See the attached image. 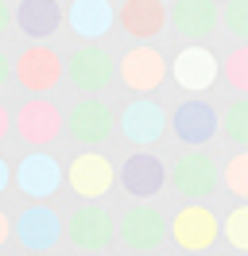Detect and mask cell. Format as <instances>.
I'll use <instances>...</instances> for the list:
<instances>
[{"label": "cell", "instance_id": "obj_1", "mask_svg": "<svg viewBox=\"0 0 248 256\" xmlns=\"http://www.w3.org/2000/svg\"><path fill=\"white\" fill-rule=\"evenodd\" d=\"M217 58L214 50H206L202 43H186L178 54H174V62H170V74H174V82L182 86L186 94H202V90H210L217 82Z\"/></svg>", "mask_w": 248, "mask_h": 256}, {"label": "cell", "instance_id": "obj_2", "mask_svg": "<svg viewBox=\"0 0 248 256\" xmlns=\"http://www.w3.org/2000/svg\"><path fill=\"white\" fill-rule=\"evenodd\" d=\"M170 128H174V136H178L182 144L202 148L217 136V109L210 101H202V97H190V101H182V105L174 109Z\"/></svg>", "mask_w": 248, "mask_h": 256}, {"label": "cell", "instance_id": "obj_3", "mask_svg": "<svg viewBox=\"0 0 248 256\" xmlns=\"http://www.w3.org/2000/svg\"><path fill=\"white\" fill-rule=\"evenodd\" d=\"M16 78H20L24 90H35V94L54 90L58 78H62V58L50 47H43V43H31V47L16 58Z\"/></svg>", "mask_w": 248, "mask_h": 256}, {"label": "cell", "instance_id": "obj_4", "mask_svg": "<svg viewBox=\"0 0 248 256\" xmlns=\"http://www.w3.org/2000/svg\"><path fill=\"white\" fill-rule=\"evenodd\" d=\"M120 78L128 90H136V94H148V90H155L159 82L167 78V62H163V54L155 47H148V43H140V47H132L128 54H124L120 62Z\"/></svg>", "mask_w": 248, "mask_h": 256}, {"label": "cell", "instance_id": "obj_5", "mask_svg": "<svg viewBox=\"0 0 248 256\" xmlns=\"http://www.w3.org/2000/svg\"><path fill=\"white\" fill-rule=\"evenodd\" d=\"M170 182L186 194V198H206V194L217 190V163L210 156H202V152H190L182 160L174 163V175Z\"/></svg>", "mask_w": 248, "mask_h": 256}, {"label": "cell", "instance_id": "obj_6", "mask_svg": "<svg viewBox=\"0 0 248 256\" xmlns=\"http://www.w3.org/2000/svg\"><path fill=\"white\" fill-rule=\"evenodd\" d=\"M170 233H174V244H182L190 252H202L217 240V218L202 206H186L182 214H174Z\"/></svg>", "mask_w": 248, "mask_h": 256}, {"label": "cell", "instance_id": "obj_7", "mask_svg": "<svg viewBox=\"0 0 248 256\" xmlns=\"http://www.w3.org/2000/svg\"><path fill=\"white\" fill-rule=\"evenodd\" d=\"M170 28L182 39L198 43L210 32H217V4L214 0H178L170 8Z\"/></svg>", "mask_w": 248, "mask_h": 256}, {"label": "cell", "instance_id": "obj_8", "mask_svg": "<svg viewBox=\"0 0 248 256\" xmlns=\"http://www.w3.org/2000/svg\"><path fill=\"white\" fill-rule=\"evenodd\" d=\"M66 70H70V82H74L78 90L93 94V90H105L108 86V78H112V58H108L101 47H82V50L70 54Z\"/></svg>", "mask_w": 248, "mask_h": 256}, {"label": "cell", "instance_id": "obj_9", "mask_svg": "<svg viewBox=\"0 0 248 256\" xmlns=\"http://www.w3.org/2000/svg\"><path fill=\"white\" fill-rule=\"evenodd\" d=\"M163 124H167V116H163V109L155 105V101H148V97H140V101H132L128 109H124L120 116V128L124 136L132 140V144H155L159 136H163Z\"/></svg>", "mask_w": 248, "mask_h": 256}, {"label": "cell", "instance_id": "obj_10", "mask_svg": "<svg viewBox=\"0 0 248 256\" xmlns=\"http://www.w3.org/2000/svg\"><path fill=\"white\" fill-rule=\"evenodd\" d=\"M120 24H124V32L136 35V39H155L170 24V12L163 0H124Z\"/></svg>", "mask_w": 248, "mask_h": 256}, {"label": "cell", "instance_id": "obj_11", "mask_svg": "<svg viewBox=\"0 0 248 256\" xmlns=\"http://www.w3.org/2000/svg\"><path fill=\"white\" fill-rule=\"evenodd\" d=\"M16 24L31 39H50L62 24V8H58V0H20Z\"/></svg>", "mask_w": 248, "mask_h": 256}, {"label": "cell", "instance_id": "obj_12", "mask_svg": "<svg viewBox=\"0 0 248 256\" xmlns=\"http://www.w3.org/2000/svg\"><path fill=\"white\" fill-rule=\"evenodd\" d=\"M163 182H167V167L148 156V152H136L132 160L124 163V186L136 194V198H152V194L163 190Z\"/></svg>", "mask_w": 248, "mask_h": 256}, {"label": "cell", "instance_id": "obj_13", "mask_svg": "<svg viewBox=\"0 0 248 256\" xmlns=\"http://www.w3.org/2000/svg\"><path fill=\"white\" fill-rule=\"evenodd\" d=\"M62 128V116L50 101H28L20 109V136L31 144H50Z\"/></svg>", "mask_w": 248, "mask_h": 256}, {"label": "cell", "instance_id": "obj_14", "mask_svg": "<svg viewBox=\"0 0 248 256\" xmlns=\"http://www.w3.org/2000/svg\"><path fill=\"white\" fill-rule=\"evenodd\" d=\"M66 20H70V28H74L82 39H101V35L112 28L116 12H112L108 0H74Z\"/></svg>", "mask_w": 248, "mask_h": 256}, {"label": "cell", "instance_id": "obj_15", "mask_svg": "<svg viewBox=\"0 0 248 256\" xmlns=\"http://www.w3.org/2000/svg\"><path fill=\"white\" fill-rule=\"evenodd\" d=\"M70 182H74V190L86 194V198H93V194H105L108 182H112V167H108L105 156L86 152V156H78V160L70 163Z\"/></svg>", "mask_w": 248, "mask_h": 256}, {"label": "cell", "instance_id": "obj_16", "mask_svg": "<svg viewBox=\"0 0 248 256\" xmlns=\"http://www.w3.org/2000/svg\"><path fill=\"white\" fill-rule=\"evenodd\" d=\"M20 186L35 198H46V194L58 186V163L43 156V152H31L28 160L20 163Z\"/></svg>", "mask_w": 248, "mask_h": 256}, {"label": "cell", "instance_id": "obj_17", "mask_svg": "<svg viewBox=\"0 0 248 256\" xmlns=\"http://www.w3.org/2000/svg\"><path fill=\"white\" fill-rule=\"evenodd\" d=\"M108 128H112V112L101 101H82L70 112V132H74L78 140H105Z\"/></svg>", "mask_w": 248, "mask_h": 256}, {"label": "cell", "instance_id": "obj_18", "mask_svg": "<svg viewBox=\"0 0 248 256\" xmlns=\"http://www.w3.org/2000/svg\"><path fill=\"white\" fill-rule=\"evenodd\" d=\"M20 237L28 240V244H35V248H43V244H50V240L58 237V222L46 210H35V214H28L20 222Z\"/></svg>", "mask_w": 248, "mask_h": 256}, {"label": "cell", "instance_id": "obj_19", "mask_svg": "<svg viewBox=\"0 0 248 256\" xmlns=\"http://www.w3.org/2000/svg\"><path fill=\"white\" fill-rule=\"evenodd\" d=\"M221 128H225V136H229L236 148H248V94H240L229 109H225Z\"/></svg>", "mask_w": 248, "mask_h": 256}, {"label": "cell", "instance_id": "obj_20", "mask_svg": "<svg viewBox=\"0 0 248 256\" xmlns=\"http://www.w3.org/2000/svg\"><path fill=\"white\" fill-rule=\"evenodd\" d=\"M221 74H225V82H229L236 94H248V43H240V47H232L225 54Z\"/></svg>", "mask_w": 248, "mask_h": 256}, {"label": "cell", "instance_id": "obj_21", "mask_svg": "<svg viewBox=\"0 0 248 256\" xmlns=\"http://www.w3.org/2000/svg\"><path fill=\"white\" fill-rule=\"evenodd\" d=\"M124 237L132 240V244H155V237H159V218L148 214V210H136V214L124 222Z\"/></svg>", "mask_w": 248, "mask_h": 256}, {"label": "cell", "instance_id": "obj_22", "mask_svg": "<svg viewBox=\"0 0 248 256\" xmlns=\"http://www.w3.org/2000/svg\"><path fill=\"white\" fill-rule=\"evenodd\" d=\"M221 178H225V186H229L236 198H248V148H240V152L225 163Z\"/></svg>", "mask_w": 248, "mask_h": 256}, {"label": "cell", "instance_id": "obj_23", "mask_svg": "<svg viewBox=\"0 0 248 256\" xmlns=\"http://www.w3.org/2000/svg\"><path fill=\"white\" fill-rule=\"evenodd\" d=\"M221 24H225V32L232 39L248 43V0H229L225 12H221Z\"/></svg>", "mask_w": 248, "mask_h": 256}, {"label": "cell", "instance_id": "obj_24", "mask_svg": "<svg viewBox=\"0 0 248 256\" xmlns=\"http://www.w3.org/2000/svg\"><path fill=\"white\" fill-rule=\"evenodd\" d=\"M225 237H229L232 248H244L248 252V206H236L225 218Z\"/></svg>", "mask_w": 248, "mask_h": 256}, {"label": "cell", "instance_id": "obj_25", "mask_svg": "<svg viewBox=\"0 0 248 256\" xmlns=\"http://www.w3.org/2000/svg\"><path fill=\"white\" fill-rule=\"evenodd\" d=\"M4 28H8V8H4V0H0V35H4Z\"/></svg>", "mask_w": 248, "mask_h": 256}, {"label": "cell", "instance_id": "obj_26", "mask_svg": "<svg viewBox=\"0 0 248 256\" xmlns=\"http://www.w3.org/2000/svg\"><path fill=\"white\" fill-rule=\"evenodd\" d=\"M8 132V112H4V105H0V136Z\"/></svg>", "mask_w": 248, "mask_h": 256}, {"label": "cell", "instance_id": "obj_27", "mask_svg": "<svg viewBox=\"0 0 248 256\" xmlns=\"http://www.w3.org/2000/svg\"><path fill=\"white\" fill-rule=\"evenodd\" d=\"M4 182H8V167L0 163V190H4Z\"/></svg>", "mask_w": 248, "mask_h": 256}, {"label": "cell", "instance_id": "obj_28", "mask_svg": "<svg viewBox=\"0 0 248 256\" xmlns=\"http://www.w3.org/2000/svg\"><path fill=\"white\" fill-rule=\"evenodd\" d=\"M8 237V222H4V218H0V240Z\"/></svg>", "mask_w": 248, "mask_h": 256}, {"label": "cell", "instance_id": "obj_29", "mask_svg": "<svg viewBox=\"0 0 248 256\" xmlns=\"http://www.w3.org/2000/svg\"><path fill=\"white\" fill-rule=\"evenodd\" d=\"M4 74H8V62H4V54H0V82H4Z\"/></svg>", "mask_w": 248, "mask_h": 256}]
</instances>
